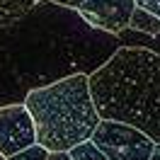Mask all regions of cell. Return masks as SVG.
<instances>
[{
	"label": "cell",
	"instance_id": "obj_12",
	"mask_svg": "<svg viewBox=\"0 0 160 160\" xmlns=\"http://www.w3.org/2000/svg\"><path fill=\"white\" fill-rule=\"evenodd\" d=\"M136 8H143V10H148L150 15L160 17V0H136Z\"/></svg>",
	"mask_w": 160,
	"mask_h": 160
},
{
	"label": "cell",
	"instance_id": "obj_1",
	"mask_svg": "<svg viewBox=\"0 0 160 160\" xmlns=\"http://www.w3.org/2000/svg\"><path fill=\"white\" fill-rule=\"evenodd\" d=\"M119 49L117 34L53 0H39L27 17L0 27V107L24 102L32 90L56 80L92 75Z\"/></svg>",
	"mask_w": 160,
	"mask_h": 160
},
{
	"label": "cell",
	"instance_id": "obj_5",
	"mask_svg": "<svg viewBox=\"0 0 160 160\" xmlns=\"http://www.w3.org/2000/svg\"><path fill=\"white\" fill-rule=\"evenodd\" d=\"M63 8L75 10L85 22L109 34H119L129 27L136 0H53Z\"/></svg>",
	"mask_w": 160,
	"mask_h": 160
},
{
	"label": "cell",
	"instance_id": "obj_4",
	"mask_svg": "<svg viewBox=\"0 0 160 160\" xmlns=\"http://www.w3.org/2000/svg\"><path fill=\"white\" fill-rule=\"evenodd\" d=\"M90 141L109 160H150L158 146L141 129L112 119H102Z\"/></svg>",
	"mask_w": 160,
	"mask_h": 160
},
{
	"label": "cell",
	"instance_id": "obj_10",
	"mask_svg": "<svg viewBox=\"0 0 160 160\" xmlns=\"http://www.w3.org/2000/svg\"><path fill=\"white\" fill-rule=\"evenodd\" d=\"M70 158L73 160H109L92 141H85V143L75 146V148L70 150Z\"/></svg>",
	"mask_w": 160,
	"mask_h": 160
},
{
	"label": "cell",
	"instance_id": "obj_6",
	"mask_svg": "<svg viewBox=\"0 0 160 160\" xmlns=\"http://www.w3.org/2000/svg\"><path fill=\"white\" fill-rule=\"evenodd\" d=\"M37 143V124L24 102L0 107V155L10 158Z\"/></svg>",
	"mask_w": 160,
	"mask_h": 160
},
{
	"label": "cell",
	"instance_id": "obj_8",
	"mask_svg": "<svg viewBox=\"0 0 160 160\" xmlns=\"http://www.w3.org/2000/svg\"><path fill=\"white\" fill-rule=\"evenodd\" d=\"M37 2L39 0H0V27H10L27 17Z\"/></svg>",
	"mask_w": 160,
	"mask_h": 160
},
{
	"label": "cell",
	"instance_id": "obj_11",
	"mask_svg": "<svg viewBox=\"0 0 160 160\" xmlns=\"http://www.w3.org/2000/svg\"><path fill=\"white\" fill-rule=\"evenodd\" d=\"M51 153L44 146H39V143H34V146H29L27 150H20V153H15V155H10V158L5 160H49Z\"/></svg>",
	"mask_w": 160,
	"mask_h": 160
},
{
	"label": "cell",
	"instance_id": "obj_9",
	"mask_svg": "<svg viewBox=\"0 0 160 160\" xmlns=\"http://www.w3.org/2000/svg\"><path fill=\"white\" fill-rule=\"evenodd\" d=\"M129 27H131V29L143 32V34H160V17L150 15V12L143 10V8H136L133 15H131Z\"/></svg>",
	"mask_w": 160,
	"mask_h": 160
},
{
	"label": "cell",
	"instance_id": "obj_7",
	"mask_svg": "<svg viewBox=\"0 0 160 160\" xmlns=\"http://www.w3.org/2000/svg\"><path fill=\"white\" fill-rule=\"evenodd\" d=\"M117 37H119L124 49H143V51H150V53H158L160 56V34H143L138 29L126 27Z\"/></svg>",
	"mask_w": 160,
	"mask_h": 160
},
{
	"label": "cell",
	"instance_id": "obj_2",
	"mask_svg": "<svg viewBox=\"0 0 160 160\" xmlns=\"http://www.w3.org/2000/svg\"><path fill=\"white\" fill-rule=\"evenodd\" d=\"M90 90L102 119L141 129L160 143V56L121 46L90 75Z\"/></svg>",
	"mask_w": 160,
	"mask_h": 160
},
{
	"label": "cell",
	"instance_id": "obj_14",
	"mask_svg": "<svg viewBox=\"0 0 160 160\" xmlns=\"http://www.w3.org/2000/svg\"><path fill=\"white\" fill-rule=\"evenodd\" d=\"M0 160H5V158H2V155H0Z\"/></svg>",
	"mask_w": 160,
	"mask_h": 160
},
{
	"label": "cell",
	"instance_id": "obj_3",
	"mask_svg": "<svg viewBox=\"0 0 160 160\" xmlns=\"http://www.w3.org/2000/svg\"><path fill=\"white\" fill-rule=\"evenodd\" d=\"M24 104L37 124V143L49 153H70L90 141L102 121L85 73L32 90Z\"/></svg>",
	"mask_w": 160,
	"mask_h": 160
},
{
	"label": "cell",
	"instance_id": "obj_13",
	"mask_svg": "<svg viewBox=\"0 0 160 160\" xmlns=\"http://www.w3.org/2000/svg\"><path fill=\"white\" fill-rule=\"evenodd\" d=\"M49 160H73V158H70V153H51Z\"/></svg>",
	"mask_w": 160,
	"mask_h": 160
}]
</instances>
